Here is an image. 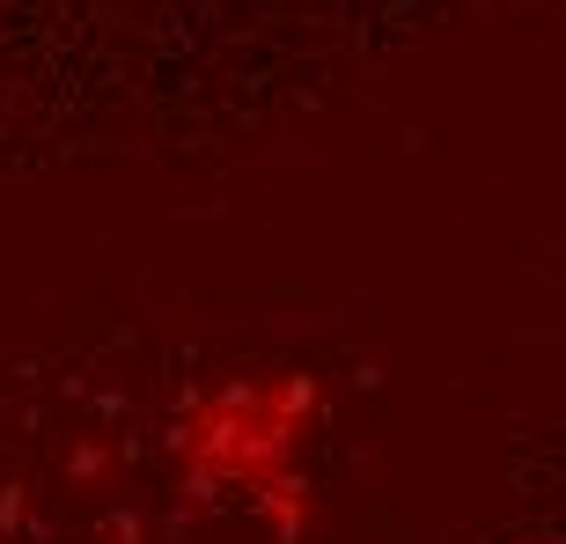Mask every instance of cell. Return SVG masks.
<instances>
[{
    "instance_id": "cell-1",
    "label": "cell",
    "mask_w": 566,
    "mask_h": 544,
    "mask_svg": "<svg viewBox=\"0 0 566 544\" xmlns=\"http://www.w3.org/2000/svg\"><path fill=\"white\" fill-rule=\"evenodd\" d=\"M310 419H316V383H302V376L273 383V390H221V398H207L185 419L177 457L191 463V485L243 479L258 493V508L273 515L280 537H302L310 501H302L287 457H294V441H302Z\"/></svg>"
}]
</instances>
